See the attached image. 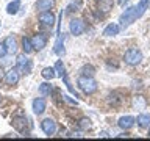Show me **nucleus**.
I'll return each mask as SVG.
<instances>
[{
    "label": "nucleus",
    "mask_w": 150,
    "mask_h": 141,
    "mask_svg": "<svg viewBox=\"0 0 150 141\" xmlns=\"http://www.w3.org/2000/svg\"><path fill=\"white\" fill-rule=\"evenodd\" d=\"M38 19H39V22L45 27H53L55 22H56L55 21V14L52 13V9H49V11H41Z\"/></svg>",
    "instance_id": "0eeeda50"
},
{
    "label": "nucleus",
    "mask_w": 150,
    "mask_h": 141,
    "mask_svg": "<svg viewBox=\"0 0 150 141\" xmlns=\"http://www.w3.org/2000/svg\"><path fill=\"white\" fill-rule=\"evenodd\" d=\"M149 136H150V129H149Z\"/></svg>",
    "instance_id": "473e14b6"
},
{
    "label": "nucleus",
    "mask_w": 150,
    "mask_h": 141,
    "mask_svg": "<svg viewBox=\"0 0 150 141\" xmlns=\"http://www.w3.org/2000/svg\"><path fill=\"white\" fill-rule=\"evenodd\" d=\"M22 49H23V53H27V55H30L33 50V44H31V39L30 38H27V36H23L22 38Z\"/></svg>",
    "instance_id": "4be33fe9"
},
{
    "label": "nucleus",
    "mask_w": 150,
    "mask_h": 141,
    "mask_svg": "<svg viewBox=\"0 0 150 141\" xmlns=\"http://www.w3.org/2000/svg\"><path fill=\"white\" fill-rule=\"evenodd\" d=\"M41 129L47 136H52V135H55V132H56V122L52 119V118H45V119L41 122Z\"/></svg>",
    "instance_id": "6e6552de"
},
{
    "label": "nucleus",
    "mask_w": 150,
    "mask_h": 141,
    "mask_svg": "<svg viewBox=\"0 0 150 141\" xmlns=\"http://www.w3.org/2000/svg\"><path fill=\"white\" fill-rule=\"evenodd\" d=\"M3 78H5V72H3V69L0 68V82H2Z\"/></svg>",
    "instance_id": "7c9ffc66"
},
{
    "label": "nucleus",
    "mask_w": 150,
    "mask_h": 141,
    "mask_svg": "<svg viewBox=\"0 0 150 141\" xmlns=\"http://www.w3.org/2000/svg\"><path fill=\"white\" fill-rule=\"evenodd\" d=\"M63 99H64V100L67 102V103H70V105H77V103H78L77 100H74V99H70L69 96H66V94H63Z\"/></svg>",
    "instance_id": "c756f323"
},
{
    "label": "nucleus",
    "mask_w": 150,
    "mask_h": 141,
    "mask_svg": "<svg viewBox=\"0 0 150 141\" xmlns=\"http://www.w3.org/2000/svg\"><path fill=\"white\" fill-rule=\"evenodd\" d=\"M53 52L56 55H61L64 53V35H58V38H56V42H55V47H53Z\"/></svg>",
    "instance_id": "f3484780"
},
{
    "label": "nucleus",
    "mask_w": 150,
    "mask_h": 141,
    "mask_svg": "<svg viewBox=\"0 0 150 141\" xmlns=\"http://www.w3.org/2000/svg\"><path fill=\"white\" fill-rule=\"evenodd\" d=\"M134 122H136V118H133V116H122V118H119V121H117V125H119L122 130H128L134 125Z\"/></svg>",
    "instance_id": "9b49d317"
},
{
    "label": "nucleus",
    "mask_w": 150,
    "mask_h": 141,
    "mask_svg": "<svg viewBox=\"0 0 150 141\" xmlns=\"http://www.w3.org/2000/svg\"><path fill=\"white\" fill-rule=\"evenodd\" d=\"M27 124H28V119L25 116H14L13 118V127L17 132H23L25 127H27Z\"/></svg>",
    "instance_id": "f8f14e48"
},
{
    "label": "nucleus",
    "mask_w": 150,
    "mask_h": 141,
    "mask_svg": "<svg viewBox=\"0 0 150 141\" xmlns=\"http://www.w3.org/2000/svg\"><path fill=\"white\" fill-rule=\"evenodd\" d=\"M142 14H144V11L138 6V5H136V6H130V8H127L125 11L120 14V17H119L120 27L125 30L127 27H130L131 24H133V22L136 21V19H139L141 16H142Z\"/></svg>",
    "instance_id": "f257e3e1"
},
{
    "label": "nucleus",
    "mask_w": 150,
    "mask_h": 141,
    "mask_svg": "<svg viewBox=\"0 0 150 141\" xmlns=\"http://www.w3.org/2000/svg\"><path fill=\"white\" fill-rule=\"evenodd\" d=\"M53 5H55V0H38L36 8L39 9V13L41 11H49V9L53 8Z\"/></svg>",
    "instance_id": "dca6fc26"
},
{
    "label": "nucleus",
    "mask_w": 150,
    "mask_h": 141,
    "mask_svg": "<svg viewBox=\"0 0 150 141\" xmlns=\"http://www.w3.org/2000/svg\"><path fill=\"white\" fill-rule=\"evenodd\" d=\"M31 108H33V113L38 116H41L42 113L45 111V108H47V102H45V99L44 97H36V99H33V102H31Z\"/></svg>",
    "instance_id": "1a4fd4ad"
},
{
    "label": "nucleus",
    "mask_w": 150,
    "mask_h": 141,
    "mask_svg": "<svg viewBox=\"0 0 150 141\" xmlns=\"http://www.w3.org/2000/svg\"><path fill=\"white\" fill-rule=\"evenodd\" d=\"M112 6H114V0H98V5H97L98 11L102 13H110Z\"/></svg>",
    "instance_id": "2eb2a0df"
},
{
    "label": "nucleus",
    "mask_w": 150,
    "mask_h": 141,
    "mask_svg": "<svg viewBox=\"0 0 150 141\" xmlns=\"http://www.w3.org/2000/svg\"><path fill=\"white\" fill-rule=\"evenodd\" d=\"M69 31H70V35H74V36L83 35V33L86 31V24H84L81 19H72V21L69 22Z\"/></svg>",
    "instance_id": "39448f33"
},
{
    "label": "nucleus",
    "mask_w": 150,
    "mask_h": 141,
    "mask_svg": "<svg viewBox=\"0 0 150 141\" xmlns=\"http://www.w3.org/2000/svg\"><path fill=\"white\" fill-rule=\"evenodd\" d=\"M47 41H49V38H47L45 33H36L35 36L31 38V44H33V49L35 50H42L44 47L47 46Z\"/></svg>",
    "instance_id": "423d86ee"
},
{
    "label": "nucleus",
    "mask_w": 150,
    "mask_h": 141,
    "mask_svg": "<svg viewBox=\"0 0 150 141\" xmlns=\"http://www.w3.org/2000/svg\"><path fill=\"white\" fill-rule=\"evenodd\" d=\"M138 6H139V8L145 13V9H149V8H150V0H139Z\"/></svg>",
    "instance_id": "cd10ccee"
},
{
    "label": "nucleus",
    "mask_w": 150,
    "mask_h": 141,
    "mask_svg": "<svg viewBox=\"0 0 150 141\" xmlns=\"http://www.w3.org/2000/svg\"><path fill=\"white\" fill-rule=\"evenodd\" d=\"M53 68H55V70H56V75H58L59 78H63V75H66V69H64V64H63V61H61V60L56 61Z\"/></svg>",
    "instance_id": "b1692460"
},
{
    "label": "nucleus",
    "mask_w": 150,
    "mask_h": 141,
    "mask_svg": "<svg viewBox=\"0 0 150 141\" xmlns=\"http://www.w3.org/2000/svg\"><path fill=\"white\" fill-rule=\"evenodd\" d=\"M119 31H120V25L119 24H110V25H106V28L103 30V36H116V35H119Z\"/></svg>",
    "instance_id": "4468645a"
},
{
    "label": "nucleus",
    "mask_w": 150,
    "mask_h": 141,
    "mask_svg": "<svg viewBox=\"0 0 150 141\" xmlns=\"http://www.w3.org/2000/svg\"><path fill=\"white\" fill-rule=\"evenodd\" d=\"M131 105H133V110H139V111H142L145 105H147V102H145V99L142 96H136L133 97V102H131Z\"/></svg>",
    "instance_id": "a211bd4d"
},
{
    "label": "nucleus",
    "mask_w": 150,
    "mask_h": 141,
    "mask_svg": "<svg viewBox=\"0 0 150 141\" xmlns=\"http://www.w3.org/2000/svg\"><path fill=\"white\" fill-rule=\"evenodd\" d=\"M136 122H138L139 127H142V129H147V127H150V115H149V113H142V115L138 116Z\"/></svg>",
    "instance_id": "aec40b11"
},
{
    "label": "nucleus",
    "mask_w": 150,
    "mask_h": 141,
    "mask_svg": "<svg viewBox=\"0 0 150 141\" xmlns=\"http://www.w3.org/2000/svg\"><path fill=\"white\" fill-rule=\"evenodd\" d=\"M77 85L84 94H94L98 88L94 77H86V75H80L78 80H77Z\"/></svg>",
    "instance_id": "f03ea898"
},
{
    "label": "nucleus",
    "mask_w": 150,
    "mask_h": 141,
    "mask_svg": "<svg viewBox=\"0 0 150 141\" xmlns=\"http://www.w3.org/2000/svg\"><path fill=\"white\" fill-rule=\"evenodd\" d=\"M119 3H124V0H119Z\"/></svg>",
    "instance_id": "2f4dec72"
},
{
    "label": "nucleus",
    "mask_w": 150,
    "mask_h": 141,
    "mask_svg": "<svg viewBox=\"0 0 150 141\" xmlns=\"http://www.w3.org/2000/svg\"><path fill=\"white\" fill-rule=\"evenodd\" d=\"M78 127L81 130H88V129H91V119H88V118H81L78 122Z\"/></svg>",
    "instance_id": "a878e982"
},
{
    "label": "nucleus",
    "mask_w": 150,
    "mask_h": 141,
    "mask_svg": "<svg viewBox=\"0 0 150 141\" xmlns=\"http://www.w3.org/2000/svg\"><path fill=\"white\" fill-rule=\"evenodd\" d=\"M16 69L21 74H30L33 69V61L30 58H27V53H22L17 56L16 60Z\"/></svg>",
    "instance_id": "20e7f679"
},
{
    "label": "nucleus",
    "mask_w": 150,
    "mask_h": 141,
    "mask_svg": "<svg viewBox=\"0 0 150 141\" xmlns=\"http://www.w3.org/2000/svg\"><path fill=\"white\" fill-rule=\"evenodd\" d=\"M0 102H2V96H0Z\"/></svg>",
    "instance_id": "72a5a7b5"
},
{
    "label": "nucleus",
    "mask_w": 150,
    "mask_h": 141,
    "mask_svg": "<svg viewBox=\"0 0 150 141\" xmlns=\"http://www.w3.org/2000/svg\"><path fill=\"white\" fill-rule=\"evenodd\" d=\"M3 44H5V47H6L8 53L14 55L17 52V42H16V39H14V36H6V39L3 41Z\"/></svg>",
    "instance_id": "ddd939ff"
},
{
    "label": "nucleus",
    "mask_w": 150,
    "mask_h": 141,
    "mask_svg": "<svg viewBox=\"0 0 150 141\" xmlns=\"http://www.w3.org/2000/svg\"><path fill=\"white\" fill-rule=\"evenodd\" d=\"M38 91H39V94H41L42 97H47V96H50V94H52L53 88H52V85H50L49 82H44V83H41V85H39Z\"/></svg>",
    "instance_id": "412c9836"
},
{
    "label": "nucleus",
    "mask_w": 150,
    "mask_h": 141,
    "mask_svg": "<svg viewBox=\"0 0 150 141\" xmlns=\"http://www.w3.org/2000/svg\"><path fill=\"white\" fill-rule=\"evenodd\" d=\"M6 53H8L6 47H5V44H3V42H0V60H2V58H5V56H6Z\"/></svg>",
    "instance_id": "c85d7f7f"
},
{
    "label": "nucleus",
    "mask_w": 150,
    "mask_h": 141,
    "mask_svg": "<svg viewBox=\"0 0 150 141\" xmlns=\"http://www.w3.org/2000/svg\"><path fill=\"white\" fill-rule=\"evenodd\" d=\"M108 100H110V103L112 107H117L120 103V99H119V96H117L116 93H112V94H110V99H108Z\"/></svg>",
    "instance_id": "bb28decb"
},
{
    "label": "nucleus",
    "mask_w": 150,
    "mask_h": 141,
    "mask_svg": "<svg viewBox=\"0 0 150 141\" xmlns=\"http://www.w3.org/2000/svg\"><path fill=\"white\" fill-rule=\"evenodd\" d=\"M19 9H21V0H13V2L8 3L6 13L9 14V16H14V14L19 13Z\"/></svg>",
    "instance_id": "6ab92c4d"
},
{
    "label": "nucleus",
    "mask_w": 150,
    "mask_h": 141,
    "mask_svg": "<svg viewBox=\"0 0 150 141\" xmlns=\"http://www.w3.org/2000/svg\"><path fill=\"white\" fill-rule=\"evenodd\" d=\"M124 61L128 66H138L141 61H142V52H141L138 47H131V49H128L125 52Z\"/></svg>",
    "instance_id": "7ed1b4c3"
},
{
    "label": "nucleus",
    "mask_w": 150,
    "mask_h": 141,
    "mask_svg": "<svg viewBox=\"0 0 150 141\" xmlns=\"http://www.w3.org/2000/svg\"><path fill=\"white\" fill-rule=\"evenodd\" d=\"M41 75L45 80H53L56 77V70H55V68H44L42 72H41Z\"/></svg>",
    "instance_id": "5701e85b"
},
{
    "label": "nucleus",
    "mask_w": 150,
    "mask_h": 141,
    "mask_svg": "<svg viewBox=\"0 0 150 141\" xmlns=\"http://www.w3.org/2000/svg\"><path fill=\"white\" fill-rule=\"evenodd\" d=\"M94 74H96V69H94L91 64L83 66V68H81V75H86V77H94Z\"/></svg>",
    "instance_id": "393cba45"
},
{
    "label": "nucleus",
    "mask_w": 150,
    "mask_h": 141,
    "mask_svg": "<svg viewBox=\"0 0 150 141\" xmlns=\"http://www.w3.org/2000/svg\"><path fill=\"white\" fill-rule=\"evenodd\" d=\"M19 78H21V72L16 69V68H11L8 70V72H5V83L9 85V86H13V85H17Z\"/></svg>",
    "instance_id": "9d476101"
}]
</instances>
